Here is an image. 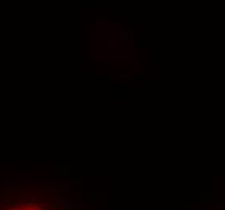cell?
<instances>
[{
    "instance_id": "cell-1",
    "label": "cell",
    "mask_w": 225,
    "mask_h": 210,
    "mask_svg": "<svg viewBox=\"0 0 225 210\" xmlns=\"http://www.w3.org/2000/svg\"><path fill=\"white\" fill-rule=\"evenodd\" d=\"M57 202H58V204H62V202H63V197H62V196H58V199H57Z\"/></svg>"
},
{
    "instance_id": "cell-3",
    "label": "cell",
    "mask_w": 225,
    "mask_h": 210,
    "mask_svg": "<svg viewBox=\"0 0 225 210\" xmlns=\"http://www.w3.org/2000/svg\"><path fill=\"white\" fill-rule=\"evenodd\" d=\"M29 210H31V208H29Z\"/></svg>"
},
{
    "instance_id": "cell-2",
    "label": "cell",
    "mask_w": 225,
    "mask_h": 210,
    "mask_svg": "<svg viewBox=\"0 0 225 210\" xmlns=\"http://www.w3.org/2000/svg\"><path fill=\"white\" fill-rule=\"evenodd\" d=\"M15 210H18V208H15Z\"/></svg>"
}]
</instances>
